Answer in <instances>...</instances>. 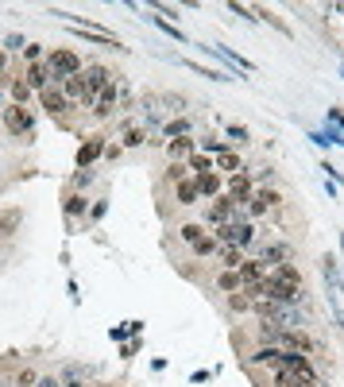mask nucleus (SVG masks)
Wrapping results in <instances>:
<instances>
[{
	"instance_id": "nucleus-1",
	"label": "nucleus",
	"mask_w": 344,
	"mask_h": 387,
	"mask_svg": "<svg viewBox=\"0 0 344 387\" xmlns=\"http://www.w3.org/2000/svg\"><path fill=\"white\" fill-rule=\"evenodd\" d=\"M47 70H50V86H62L66 77H78L85 66H81V55H78V50L54 47V50H47Z\"/></svg>"
},
{
	"instance_id": "nucleus-2",
	"label": "nucleus",
	"mask_w": 344,
	"mask_h": 387,
	"mask_svg": "<svg viewBox=\"0 0 344 387\" xmlns=\"http://www.w3.org/2000/svg\"><path fill=\"white\" fill-rule=\"evenodd\" d=\"M286 198L283 190H275V186H256V194H252V202H247V217H263V213L279 209Z\"/></svg>"
},
{
	"instance_id": "nucleus-3",
	"label": "nucleus",
	"mask_w": 344,
	"mask_h": 387,
	"mask_svg": "<svg viewBox=\"0 0 344 387\" xmlns=\"http://www.w3.org/2000/svg\"><path fill=\"white\" fill-rule=\"evenodd\" d=\"M4 128L12 135H31L35 132V113L28 105H8L4 108Z\"/></svg>"
},
{
	"instance_id": "nucleus-4",
	"label": "nucleus",
	"mask_w": 344,
	"mask_h": 387,
	"mask_svg": "<svg viewBox=\"0 0 344 387\" xmlns=\"http://www.w3.org/2000/svg\"><path fill=\"white\" fill-rule=\"evenodd\" d=\"M62 93H66V101H70V105H74V108H93V101H97V97H93V93H89V86H85V77H66V82H62Z\"/></svg>"
},
{
	"instance_id": "nucleus-5",
	"label": "nucleus",
	"mask_w": 344,
	"mask_h": 387,
	"mask_svg": "<svg viewBox=\"0 0 344 387\" xmlns=\"http://www.w3.org/2000/svg\"><path fill=\"white\" fill-rule=\"evenodd\" d=\"M279 348H298V352H305V357H317V352H321V345H317L305 329H283Z\"/></svg>"
},
{
	"instance_id": "nucleus-6",
	"label": "nucleus",
	"mask_w": 344,
	"mask_h": 387,
	"mask_svg": "<svg viewBox=\"0 0 344 387\" xmlns=\"http://www.w3.org/2000/svg\"><path fill=\"white\" fill-rule=\"evenodd\" d=\"M236 209L240 205L232 202V198H228V194H221V198H213V205H209L205 209V225H228V221H236Z\"/></svg>"
},
{
	"instance_id": "nucleus-7",
	"label": "nucleus",
	"mask_w": 344,
	"mask_h": 387,
	"mask_svg": "<svg viewBox=\"0 0 344 387\" xmlns=\"http://www.w3.org/2000/svg\"><path fill=\"white\" fill-rule=\"evenodd\" d=\"M225 194L232 198L236 205H244L247 209V202H252V194H256V182H252V174H232V178H225Z\"/></svg>"
},
{
	"instance_id": "nucleus-8",
	"label": "nucleus",
	"mask_w": 344,
	"mask_h": 387,
	"mask_svg": "<svg viewBox=\"0 0 344 387\" xmlns=\"http://www.w3.org/2000/svg\"><path fill=\"white\" fill-rule=\"evenodd\" d=\"M62 217H66V229L74 232V225H78V217H89V198L78 190H66V198H62Z\"/></svg>"
},
{
	"instance_id": "nucleus-9",
	"label": "nucleus",
	"mask_w": 344,
	"mask_h": 387,
	"mask_svg": "<svg viewBox=\"0 0 344 387\" xmlns=\"http://www.w3.org/2000/svg\"><path fill=\"white\" fill-rule=\"evenodd\" d=\"M39 105L47 108V116H54V120H62V124H66V113H70V108H74V105H70V101H66V93H62L59 86L43 89V93H39Z\"/></svg>"
},
{
	"instance_id": "nucleus-10",
	"label": "nucleus",
	"mask_w": 344,
	"mask_h": 387,
	"mask_svg": "<svg viewBox=\"0 0 344 387\" xmlns=\"http://www.w3.org/2000/svg\"><path fill=\"white\" fill-rule=\"evenodd\" d=\"M81 77H85V86H89V93H93V97H101L108 86H112V82H117V74H112L108 66H101V62L85 66V70H81Z\"/></svg>"
},
{
	"instance_id": "nucleus-11",
	"label": "nucleus",
	"mask_w": 344,
	"mask_h": 387,
	"mask_svg": "<svg viewBox=\"0 0 344 387\" xmlns=\"http://www.w3.org/2000/svg\"><path fill=\"white\" fill-rule=\"evenodd\" d=\"M105 135L101 132H93V135H85V144L78 147V171H85V167H93L97 159H105Z\"/></svg>"
},
{
	"instance_id": "nucleus-12",
	"label": "nucleus",
	"mask_w": 344,
	"mask_h": 387,
	"mask_svg": "<svg viewBox=\"0 0 344 387\" xmlns=\"http://www.w3.org/2000/svg\"><path fill=\"white\" fill-rule=\"evenodd\" d=\"M290 256H294V244L279 240V244H263V248H259V256H256V260L263 263L267 271H271V267H279V263H290Z\"/></svg>"
},
{
	"instance_id": "nucleus-13",
	"label": "nucleus",
	"mask_w": 344,
	"mask_h": 387,
	"mask_svg": "<svg viewBox=\"0 0 344 387\" xmlns=\"http://www.w3.org/2000/svg\"><path fill=\"white\" fill-rule=\"evenodd\" d=\"M194 186H197V194H201L205 202H213V198H221V194H225V174H221V171L194 174Z\"/></svg>"
},
{
	"instance_id": "nucleus-14",
	"label": "nucleus",
	"mask_w": 344,
	"mask_h": 387,
	"mask_svg": "<svg viewBox=\"0 0 344 387\" xmlns=\"http://www.w3.org/2000/svg\"><path fill=\"white\" fill-rule=\"evenodd\" d=\"M23 82H28L35 93H43V89H50V70H47V58L43 62H31V66H23Z\"/></svg>"
},
{
	"instance_id": "nucleus-15",
	"label": "nucleus",
	"mask_w": 344,
	"mask_h": 387,
	"mask_svg": "<svg viewBox=\"0 0 344 387\" xmlns=\"http://www.w3.org/2000/svg\"><path fill=\"white\" fill-rule=\"evenodd\" d=\"M247 368H279V345H256L252 352H247V360H244Z\"/></svg>"
},
{
	"instance_id": "nucleus-16",
	"label": "nucleus",
	"mask_w": 344,
	"mask_h": 387,
	"mask_svg": "<svg viewBox=\"0 0 344 387\" xmlns=\"http://www.w3.org/2000/svg\"><path fill=\"white\" fill-rule=\"evenodd\" d=\"M148 144V128H139L136 120H124V135H120V147L132 151V147H143Z\"/></svg>"
},
{
	"instance_id": "nucleus-17",
	"label": "nucleus",
	"mask_w": 344,
	"mask_h": 387,
	"mask_svg": "<svg viewBox=\"0 0 344 387\" xmlns=\"http://www.w3.org/2000/svg\"><path fill=\"white\" fill-rule=\"evenodd\" d=\"M194 151H197V140H194V135H182V140H170V144H167L170 163H182V159H190Z\"/></svg>"
},
{
	"instance_id": "nucleus-18",
	"label": "nucleus",
	"mask_w": 344,
	"mask_h": 387,
	"mask_svg": "<svg viewBox=\"0 0 344 387\" xmlns=\"http://www.w3.org/2000/svg\"><path fill=\"white\" fill-rule=\"evenodd\" d=\"M4 86H8V93H12V105H23V101L35 93V89L23 82V74H8V77H4Z\"/></svg>"
},
{
	"instance_id": "nucleus-19",
	"label": "nucleus",
	"mask_w": 344,
	"mask_h": 387,
	"mask_svg": "<svg viewBox=\"0 0 344 387\" xmlns=\"http://www.w3.org/2000/svg\"><path fill=\"white\" fill-rule=\"evenodd\" d=\"M216 171H225L228 174V178H232V174H244L247 171V163H244V159H240V151H225V155H216Z\"/></svg>"
},
{
	"instance_id": "nucleus-20",
	"label": "nucleus",
	"mask_w": 344,
	"mask_h": 387,
	"mask_svg": "<svg viewBox=\"0 0 344 387\" xmlns=\"http://www.w3.org/2000/svg\"><path fill=\"white\" fill-rule=\"evenodd\" d=\"M236 271H240V279H244V287H256V283L267 279V267H263L259 260H244Z\"/></svg>"
},
{
	"instance_id": "nucleus-21",
	"label": "nucleus",
	"mask_w": 344,
	"mask_h": 387,
	"mask_svg": "<svg viewBox=\"0 0 344 387\" xmlns=\"http://www.w3.org/2000/svg\"><path fill=\"white\" fill-rule=\"evenodd\" d=\"M213 287L221 290V294H240V290H244V279H240V271H221L213 279Z\"/></svg>"
},
{
	"instance_id": "nucleus-22",
	"label": "nucleus",
	"mask_w": 344,
	"mask_h": 387,
	"mask_svg": "<svg viewBox=\"0 0 344 387\" xmlns=\"http://www.w3.org/2000/svg\"><path fill=\"white\" fill-rule=\"evenodd\" d=\"M279 337H283V325H275V321H267V318L256 321V341L259 345H279Z\"/></svg>"
},
{
	"instance_id": "nucleus-23",
	"label": "nucleus",
	"mask_w": 344,
	"mask_h": 387,
	"mask_svg": "<svg viewBox=\"0 0 344 387\" xmlns=\"http://www.w3.org/2000/svg\"><path fill=\"white\" fill-rule=\"evenodd\" d=\"M216 256H221V267H225V271H236L240 263L247 260L244 248H232V244H221V248H216Z\"/></svg>"
},
{
	"instance_id": "nucleus-24",
	"label": "nucleus",
	"mask_w": 344,
	"mask_h": 387,
	"mask_svg": "<svg viewBox=\"0 0 344 387\" xmlns=\"http://www.w3.org/2000/svg\"><path fill=\"white\" fill-rule=\"evenodd\" d=\"M194 132V120H190V116H170L167 124H163V135H167V140H182V135H190Z\"/></svg>"
},
{
	"instance_id": "nucleus-25",
	"label": "nucleus",
	"mask_w": 344,
	"mask_h": 387,
	"mask_svg": "<svg viewBox=\"0 0 344 387\" xmlns=\"http://www.w3.org/2000/svg\"><path fill=\"white\" fill-rule=\"evenodd\" d=\"M174 202L178 205H197V202H201V194H197V186H194V174H190L186 182L174 186Z\"/></svg>"
},
{
	"instance_id": "nucleus-26",
	"label": "nucleus",
	"mask_w": 344,
	"mask_h": 387,
	"mask_svg": "<svg viewBox=\"0 0 344 387\" xmlns=\"http://www.w3.org/2000/svg\"><path fill=\"white\" fill-rule=\"evenodd\" d=\"M267 275L279 279V283H294V287H302V271H298V263H279V267H271Z\"/></svg>"
},
{
	"instance_id": "nucleus-27",
	"label": "nucleus",
	"mask_w": 344,
	"mask_h": 387,
	"mask_svg": "<svg viewBox=\"0 0 344 387\" xmlns=\"http://www.w3.org/2000/svg\"><path fill=\"white\" fill-rule=\"evenodd\" d=\"M321 275H325V283H329V287L344 290V279H341V267H336V260H333V256H325V260H321Z\"/></svg>"
},
{
	"instance_id": "nucleus-28",
	"label": "nucleus",
	"mask_w": 344,
	"mask_h": 387,
	"mask_svg": "<svg viewBox=\"0 0 344 387\" xmlns=\"http://www.w3.org/2000/svg\"><path fill=\"white\" fill-rule=\"evenodd\" d=\"M148 19H151V23H155L159 31H163V35H170V39H174V43H182V47H186V43H190V39H186V31H178L174 23H170V19H163V16H148Z\"/></svg>"
},
{
	"instance_id": "nucleus-29",
	"label": "nucleus",
	"mask_w": 344,
	"mask_h": 387,
	"mask_svg": "<svg viewBox=\"0 0 344 387\" xmlns=\"http://www.w3.org/2000/svg\"><path fill=\"white\" fill-rule=\"evenodd\" d=\"M178 240H186V244H197L201 236H205V225H197V221H186V225H178Z\"/></svg>"
},
{
	"instance_id": "nucleus-30",
	"label": "nucleus",
	"mask_w": 344,
	"mask_h": 387,
	"mask_svg": "<svg viewBox=\"0 0 344 387\" xmlns=\"http://www.w3.org/2000/svg\"><path fill=\"white\" fill-rule=\"evenodd\" d=\"M225 140H228V147H244V144H252V132H247L244 124H228Z\"/></svg>"
},
{
	"instance_id": "nucleus-31",
	"label": "nucleus",
	"mask_w": 344,
	"mask_h": 387,
	"mask_svg": "<svg viewBox=\"0 0 344 387\" xmlns=\"http://www.w3.org/2000/svg\"><path fill=\"white\" fill-rule=\"evenodd\" d=\"M216 248H221V244H216L213 236H209V232H205V236H201L197 244H190V252H194L197 260H209V256H216Z\"/></svg>"
},
{
	"instance_id": "nucleus-32",
	"label": "nucleus",
	"mask_w": 344,
	"mask_h": 387,
	"mask_svg": "<svg viewBox=\"0 0 344 387\" xmlns=\"http://www.w3.org/2000/svg\"><path fill=\"white\" fill-rule=\"evenodd\" d=\"M97 182V171H93V167H85V171H78L74 174V182H70V190H78V194H85L89 186Z\"/></svg>"
},
{
	"instance_id": "nucleus-33",
	"label": "nucleus",
	"mask_w": 344,
	"mask_h": 387,
	"mask_svg": "<svg viewBox=\"0 0 344 387\" xmlns=\"http://www.w3.org/2000/svg\"><path fill=\"white\" fill-rule=\"evenodd\" d=\"M197 147H205V151H213V155L236 151V147H228V140H216V135H205V140H197Z\"/></svg>"
},
{
	"instance_id": "nucleus-34",
	"label": "nucleus",
	"mask_w": 344,
	"mask_h": 387,
	"mask_svg": "<svg viewBox=\"0 0 344 387\" xmlns=\"http://www.w3.org/2000/svg\"><path fill=\"white\" fill-rule=\"evenodd\" d=\"M186 167H190V171H194V174H205V171H216V167H213V159H209V155H190V159H186Z\"/></svg>"
},
{
	"instance_id": "nucleus-35",
	"label": "nucleus",
	"mask_w": 344,
	"mask_h": 387,
	"mask_svg": "<svg viewBox=\"0 0 344 387\" xmlns=\"http://www.w3.org/2000/svg\"><path fill=\"white\" fill-rule=\"evenodd\" d=\"M247 174H252V182H256V186H271V182H275V167H271V163L256 167V171H247Z\"/></svg>"
},
{
	"instance_id": "nucleus-36",
	"label": "nucleus",
	"mask_w": 344,
	"mask_h": 387,
	"mask_svg": "<svg viewBox=\"0 0 344 387\" xmlns=\"http://www.w3.org/2000/svg\"><path fill=\"white\" fill-rule=\"evenodd\" d=\"M186 178H190V167H186V163H170V167H167V178H163V182L178 186V182H186Z\"/></svg>"
},
{
	"instance_id": "nucleus-37",
	"label": "nucleus",
	"mask_w": 344,
	"mask_h": 387,
	"mask_svg": "<svg viewBox=\"0 0 344 387\" xmlns=\"http://www.w3.org/2000/svg\"><path fill=\"white\" fill-rule=\"evenodd\" d=\"M12 384H16V387H39V372H35V368H20Z\"/></svg>"
},
{
	"instance_id": "nucleus-38",
	"label": "nucleus",
	"mask_w": 344,
	"mask_h": 387,
	"mask_svg": "<svg viewBox=\"0 0 344 387\" xmlns=\"http://www.w3.org/2000/svg\"><path fill=\"white\" fill-rule=\"evenodd\" d=\"M43 58H47V50H43L39 43H28V47H23V66H31V62H43Z\"/></svg>"
},
{
	"instance_id": "nucleus-39",
	"label": "nucleus",
	"mask_w": 344,
	"mask_h": 387,
	"mask_svg": "<svg viewBox=\"0 0 344 387\" xmlns=\"http://www.w3.org/2000/svg\"><path fill=\"white\" fill-rule=\"evenodd\" d=\"M23 47H28L23 35H4V47H0V50H4V55H16V50H23Z\"/></svg>"
},
{
	"instance_id": "nucleus-40",
	"label": "nucleus",
	"mask_w": 344,
	"mask_h": 387,
	"mask_svg": "<svg viewBox=\"0 0 344 387\" xmlns=\"http://www.w3.org/2000/svg\"><path fill=\"white\" fill-rule=\"evenodd\" d=\"M105 213H108V198H97V202L89 205V221L97 225V221H101V217H105Z\"/></svg>"
},
{
	"instance_id": "nucleus-41",
	"label": "nucleus",
	"mask_w": 344,
	"mask_h": 387,
	"mask_svg": "<svg viewBox=\"0 0 344 387\" xmlns=\"http://www.w3.org/2000/svg\"><path fill=\"white\" fill-rule=\"evenodd\" d=\"M139 345H143V341L139 337H132V341H124V345H120V360H132L139 352Z\"/></svg>"
},
{
	"instance_id": "nucleus-42",
	"label": "nucleus",
	"mask_w": 344,
	"mask_h": 387,
	"mask_svg": "<svg viewBox=\"0 0 344 387\" xmlns=\"http://www.w3.org/2000/svg\"><path fill=\"white\" fill-rule=\"evenodd\" d=\"M108 337L117 341V345H124V341H132V337H128V325H124V321H120V325H112V329H108Z\"/></svg>"
},
{
	"instance_id": "nucleus-43",
	"label": "nucleus",
	"mask_w": 344,
	"mask_h": 387,
	"mask_svg": "<svg viewBox=\"0 0 344 387\" xmlns=\"http://www.w3.org/2000/svg\"><path fill=\"white\" fill-rule=\"evenodd\" d=\"M325 124H333V128H341V132H344V113H341V108H329V113H325Z\"/></svg>"
},
{
	"instance_id": "nucleus-44",
	"label": "nucleus",
	"mask_w": 344,
	"mask_h": 387,
	"mask_svg": "<svg viewBox=\"0 0 344 387\" xmlns=\"http://www.w3.org/2000/svg\"><path fill=\"white\" fill-rule=\"evenodd\" d=\"M228 12H232V16H244V19H256V12L247 8V4H236V0L228 4Z\"/></svg>"
},
{
	"instance_id": "nucleus-45",
	"label": "nucleus",
	"mask_w": 344,
	"mask_h": 387,
	"mask_svg": "<svg viewBox=\"0 0 344 387\" xmlns=\"http://www.w3.org/2000/svg\"><path fill=\"white\" fill-rule=\"evenodd\" d=\"M120 155H124V147H120V144H108L105 147V159H108V163H117Z\"/></svg>"
},
{
	"instance_id": "nucleus-46",
	"label": "nucleus",
	"mask_w": 344,
	"mask_h": 387,
	"mask_svg": "<svg viewBox=\"0 0 344 387\" xmlns=\"http://www.w3.org/2000/svg\"><path fill=\"white\" fill-rule=\"evenodd\" d=\"M128 325V337H143V321H124Z\"/></svg>"
},
{
	"instance_id": "nucleus-47",
	"label": "nucleus",
	"mask_w": 344,
	"mask_h": 387,
	"mask_svg": "<svg viewBox=\"0 0 344 387\" xmlns=\"http://www.w3.org/2000/svg\"><path fill=\"white\" fill-rule=\"evenodd\" d=\"M310 140H314L317 147H333V144H329V140H325V132H310Z\"/></svg>"
},
{
	"instance_id": "nucleus-48",
	"label": "nucleus",
	"mask_w": 344,
	"mask_h": 387,
	"mask_svg": "<svg viewBox=\"0 0 344 387\" xmlns=\"http://www.w3.org/2000/svg\"><path fill=\"white\" fill-rule=\"evenodd\" d=\"M39 387H62V379H54V376H39Z\"/></svg>"
},
{
	"instance_id": "nucleus-49",
	"label": "nucleus",
	"mask_w": 344,
	"mask_h": 387,
	"mask_svg": "<svg viewBox=\"0 0 344 387\" xmlns=\"http://www.w3.org/2000/svg\"><path fill=\"white\" fill-rule=\"evenodd\" d=\"M4 77H8V55L0 50V82H4Z\"/></svg>"
},
{
	"instance_id": "nucleus-50",
	"label": "nucleus",
	"mask_w": 344,
	"mask_h": 387,
	"mask_svg": "<svg viewBox=\"0 0 344 387\" xmlns=\"http://www.w3.org/2000/svg\"><path fill=\"white\" fill-rule=\"evenodd\" d=\"M341 252H344V232H341Z\"/></svg>"
},
{
	"instance_id": "nucleus-51",
	"label": "nucleus",
	"mask_w": 344,
	"mask_h": 387,
	"mask_svg": "<svg viewBox=\"0 0 344 387\" xmlns=\"http://www.w3.org/2000/svg\"><path fill=\"white\" fill-rule=\"evenodd\" d=\"M101 387H120V384H101Z\"/></svg>"
}]
</instances>
